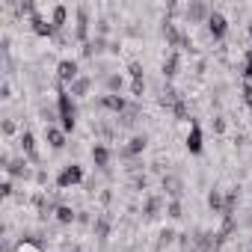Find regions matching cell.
I'll return each instance as SVG.
<instances>
[{"mask_svg":"<svg viewBox=\"0 0 252 252\" xmlns=\"http://www.w3.org/2000/svg\"><path fill=\"white\" fill-rule=\"evenodd\" d=\"M15 252H42V243L33 240V237H24V240L15 246Z\"/></svg>","mask_w":252,"mask_h":252,"instance_id":"obj_17","label":"cell"},{"mask_svg":"<svg viewBox=\"0 0 252 252\" xmlns=\"http://www.w3.org/2000/svg\"><path fill=\"white\" fill-rule=\"evenodd\" d=\"M95 231H98V237H107V231H110V222H107V217H101V220L95 222Z\"/></svg>","mask_w":252,"mask_h":252,"instance_id":"obj_23","label":"cell"},{"mask_svg":"<svg viewBox=\"0 0 252 252\" xmlns=\"http://www.w3.org/2000/svg\"><path fill=\"white\" fill-rule=\"evenodd\" d=\"M101 107H104V110H110V113H116V119H119L125 110H128V101H125L122 95H113V92H107V95L101 98Z\"/></svg>","mask_w":252,"mask_h":252,"instance_id":"obj_5","label":"cell"},{"mask_svg":"<svg viewBox=\"0 0 252 252\" xmlns=\"http://www.w3.org/2000/svg\"><path fill=\"white\" fill-rule=\"evenodd\" d=\"M169 217H181V205H178V202L169 205Z\"/></svg>","mask_w":252,"mask_h":252,"instance_id":"obj_27","label":"cell"},{"mask_svg":"<svg viewBox=\"0 0 252 252\" xmlns=\"http://www.w3.org/2000/svg\"><path fill=\"white\" fill-rule=\"evenodd\" d=\"M246 252H252V246H249V249H246Z\"/></svg>","mask_w":252,"mask_h":252,"instance_id":"obj_29","label":"cell"},{"mask_svg":"<svg viewBox=\"0 0 252 252\" xmlns=\"http://www.w3.org/2000/svg\"><path fill=\"white\" fill-rule=\"evenodd\" d=\"M208 205L214 214H225V199H222V190H211L208 193Z\"/></svg>","mask_w":252,"mask_h":252,"instance_id":"obj_15","label":"cell"},{"mask_svg":"<svg viewBox=\"0 0 252 252\" xmlns=\"http://www.w3.org/2000/svg\"><path fill=\"white\" fill-rule=\"evenodd\" d=\"M57 220H60V222H74V220H77V214H74V208L60 205V208H57Z\"/></svg>","mask_w":252,"mask_h":252,"instance_id":"obj_18","label":"cell"},{"mask_svg":"<svg viewBox=\"0 0 252 252\" xmlns=\"http://www.w3.org/2000/svg\"><path fill=\"white\" fill-rule=\"evenodd\" d=\"M205 27H208V36H211V39H222V36L228 33V18H225L222 12H211L208 21H205Z\"/></svg>","mask_w":252,"mask_h":252,"instance_id":"obj_3","label":"cell"},{"mask_svg":"<svg viewBox=\"0 0 252 252\" xmlns=\"http://www.w3.org/2000/svg\"><path fill=\"white\" fill-rule=\"evenodd\" d=\"M184 143H187V149H190L193 155H199V152H202V146H205V143H202V128H199V125H196V122L190 125V131H187V137H184Z\"/></svg>","mask_w":252,"mask_h":252,"instance_id":"obj_8","label":"cell"},{"mask_svg":"<svg viewBox=\"0 0 252 252\" xmlns=\"http://www.w3.org/2000/svg\"><path fill=\"white\" fill-rule=\"evenodd\" d=\"M89 83H92L89 77H77V80L71 83V95H86V92H89Z\"/></svg>","mask_w":252,"mask_h":252,"instance_id":"obj_19","label":"cell"},{"mask_svg":"<svg viewBox=\"0 0 252 252\" xmlns=\"http://www.w3.org/2000/svg\"><path fill=\"white\" fill-rule=\"evenodd\" d=\"M163 190L178 199V196H181V181H178V178H163Z\"/></svg>","mask_w":252,"mask_h":252,"instance_id":"obj_20","label":"cell"},{"mask_svg":"<svg viewBox=\"0 0 252 252\" xmlns=\"http://www.w3.org/2000/svg\"><path fill=\"white\" fill-rule=\"evenodd\" d=\"M83 181V169L77 166V163H71V166H65L60 175H57V187L60 190H68V187H77Z\"/></svg>","mask_w":252,"mask_h":252,"instance_id":"obj_2","label":"cell"},{"mask_svg":"<svg viewBox=\"0 0 252 252\" xmlns=\"http://www.w3.org/2000/svg\"><path fill=\"white\" fill-rule=\"evenodd\" d=\"M107 86H110V89H122V77H110Z\"/></svg>","mask_w":252,"mask_h":252,"instance_id":"obj_26","label":"cell"},{"mask_svg":"<svg viewBox=\"0 0 252 252\" xmlns=\"http://www.w3.org/2000/svg\"><path fill=\"white\" fill-rule=\"evenodd\" d=\"M30 24H33V30H36L39 36H57V27H54L48 18H42V15H30Z\"/></svg>","mask_w":252,"mask_h":252,"instance_id":"obj_9","label":"cell"},{"mask_svg":"<svg viewBox=\"0 0 252 252\" xmlns=\"http://www.w3.org/2000/svg\"><path fill=\"white\" fill-rule=\"evenodd\" d=\"M146 143H149L146 137H134V140H131V146H128V152H131V155H140V152L146 149Z\"/></svg>","mask_w":252,"mask_h":252,"instance_id":"obj_21","label":"cell"},{"mask_svg":"<svg viewBox=\"0 0 252 252\" xmlns=\"http://www.w3.org/2000/svg\"><path fill=\"white\" fill-rule=\"evenodd\" d=\"M163 36H166V42H169L172 48L190 45V39H184V36H181V30L175 27V21H163Z\"/></svg>","mask_w":252,"mask_h":252,"instance_id":"obj_7","label":"cell"},{"mask_svg":"<svg viewBox=\"0 0 252 252\" xmlns=\"http://www.w3.org/2000/svg\"><path fill=\"white\" fill-rule=\"evenodd\" d=\"M249 39H252V24H249Z\"/></svg>","mask_w":252,"mask_h":252,"instance_id":"obj_28","label":"cell"},{"mask_svg":"<svg viewBox=\"0 0 252 252\" xmlns=\"http://www.w3.org/2000/svg\"><path fill=\"white\" fill-rule=\"evenodd\" d=\"M65 21H68V9H65V6H60V3H54V9H51V24L57 27V33L65 27Z\"/></svg>","mask_w":252,"mask_h":252,"instance_id":"obj_11","label":"cell"},{"mask_svg":"<svg viewBox=\"0 0 252 252\" xmlns=\"http://www.w3.org/2000/svg\"><path fill=\"white\" fill-rule=\"evenodd\" d=\"M178 63H181V54L169 51V57L163 60V77H175L178 74Z\"/></svg>","mask_w":252,"mask_h":252,"instance_id":"obj_13","label":"cell"},{"mask_svg":"<svg viewBox=\"0 0 252 252\" xmlns=\"http://www.w3.org/2000/svg\"><path fill=\"white\" fill-rule=\"evenodd\" d=\"M57 77H60L63 83L71 86V83L80 77V74H77V63H74V60H60V65H57Z\"/></svg>","mask_w":252,"mask_h":252,"instance_id":"obj_4","label":"cell"},{"mask_svg":"<svg viewBox=\"0 0 252 252\" xmlns=\"http://www.w3.org/2000/svg\"><path fill=\"white\" fill-rule=\"evenodd\" d=\"M92 160H95V166L107 169V163H110V149H107V146H95V149H92Z\"/></svg>","mask_w":252,"mask_h":252,"instance_id":"obj_16","label":"cell"},{"mask_svg":"<svg viewBox=\"0 0 252 252\" xmlns=\"http://www.w3.org/2000/svg\"><path fill=\"white\" fill-rule=\"evenodd\" d=\"M86 33H89V12H86V6H80V9H77V27H74V36H77V39H86Z\"/></svg>","mask_w":252,"mask_h":252,"instance_id":"obj_12","label":"cell"},{"mask_svg":"<svg viewBox=\"0 0 252 252\" xmlns=\"http://www.w3.org/2000/svg\"><path fill=\"white\" fill-rule=\"evenodd\" d=\"M21 149H24V155H27L30 160H39V152H36V137H33L30 131H24V134H21Z\"/></svg>","mask_w":252,"mask_h":252,"instance_id":"obj_14","label":"cell"},{"mask_svg":"<svg viewBox=\"0 0 252 252\" xmlns=\"http://www.w3.org/2000/svg\"><path fill=\"white\" fill-rule=\"evenodd\" d=\"M9 172H12V175H30V169H27V163H24V160L9 163Z\"/></svg>","mask_w":252,"mask_h":252,"instance_id":"obj_22","label":"cell"},{"mask_svg":"<svg viewBox=\"0 0 252 252\" xmlns=\"http://www.w3.org/2000/svg\"><path fill=\"white\" fill-rule=\"evenodd\" d=\"M214 9H208L205 3H190V6H184V15H187V21L190 24H199V21H208V15H211Z\"/></svg>","mask_w":252,"mask_h":252,"instance_id":"obj_6","label":"cell"},{"mask_svg":"<svg viewBox=\"0 0 252 252\" xmlns=\"http://www.w3.org/2000/svg\"><path fill=\"white\" fill-rule=\"evenodd\" d=\"M45 140H48L54 149H63V146H65V131L54 128V125H45Z\"/></svg>","mask_w":252,"mask_h":252,"instance_id":"obj_10","label":"cell"},{"mask_svg":"<svg viewBox=\"0 0 252 252\" xmlns=\"http://www.w3.org/2000/svg\"><path fill=\"white\" fill-rule=\"evenodd\" d=\"M143 89H146V80H143V77H134V80H131V92H134V95H143Z\"/></svg>","mask_w":252,"mask_h":252,"instance_id":"obj_25","label":"cell"},{"mask_svg":"<svg viewBox=\"0 0 252 252\" xmlns=\"http://www.w3.org/2000/svg\"><path fill=\"white\" fill-rule=\"evenodd\" d=\"M57 113H60V122H63V131H71L74 122H77V110H74L71 92H65V89L57 92Z\"/></svg>","mask_w":252,"mask_h":252,"instance_id":"obj_1","label":"cell"},{"mask_svg":"<svg viewBox=\"0 0 252 252\" xmlns=\"http://www.w3.org/2000/svg\"><path fill=\"white\" fill-rule=\"evenodd\" d=\"M243 77H252V48H249L246 57H243Z\"/></svg>","mask_w":252,"mask_h":252,"instance_id":"obj_24","label":"cell"}]
</instances>
